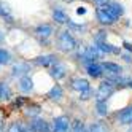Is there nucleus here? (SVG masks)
<instances>
[{"label": "nucleus", "instance_id": "f257e3e1", "mask_svg": "<svg viewBox=\"0 0 132 132\" xmlns=\"http://www.w3.org/2000/svg\"><path fill=\"white\" fill-rule=\"evenodd\" d=\"M100 56H102V53L99 51V48L96 45L94 46L84 45V46H81V50L78 53V57H80L81 64H84L86 67L91 65V64H94V62H97V59H100Z\"/></svg>", "mask_w": 132, "mask_h": 132}, {"label": "nucleus", "instance_id": "f03ea898", "mask_svg": "<svg viewBox=\"0 0 132 132\" xmlns=\"http://www.w3.org/2000/svg\"><path fill=\"white\" fill-rule=\"evenodd\" d=\"M115 89H116L115 81H110V80L102 81L97 88V92H96V102H107L113 96Z\"/></svg>", "mask_w": 132, "mask_h": 132}, {"label": "nucleus", "instance_id": "7ed1b4c3", "mask_svg": "<svg viewBox=\"0 0 132 132\" xmlns=\"http://www.w3.org/2000/svg\"><path fill=\"white\" fill-rule=\"evenodd\" d=\"M57 45H59V50L64 53H72V51L77 50V40L73 38V35L69 30H64L59 34Z\"/></svg>", "mask_w": 132, "mask_h": 132}, {"label": "nucleus", "instance_id": "20e7f679", "mask_svg": "<svg viewBox=\"0 0 132 132\" xmlns=\"http://www.w3.org/2000/svg\"><path fill=\"white\" fill-rule=\"evenodd\" d=\"M102 67L107 75V80H110V81H116L122 73V67L115 62H102Z\"/></svg>", "mask_w": 132, "mask_h": 132}, {"label": "nucleus", "instance_id": "39448f33", "mask_svg": "<svg viewBox=\"0 0 132 132\" xmlns=\"http://www.w3.org/2000/svg\"><path fill=\"white\" fill-rule=\"evenodd\" d=\"M70 126H72V122H70L69 116H65V115L56 116L51 122L53 132H70Z\"/></svg>", "mask_w": 132, "mask_h": 132}, {"label": "nucleus", "instance_id": "423d86ee", "mask_svg": "<svg viewBox=\"0 0 132 132\" xmlns=\"http://www.w3.org/2000/svg\"><path fill=\"white\" fill-rule=\"evenodd\" d=\"M59 61L54 54H45V56H38V57L34 59V64L40 65V67H46V69H51L53 65H56Z\"/></svg>", "mask_w": 132, "mask_h": 132}, {"label": "nucleus", "instance_id": "0eeeda50", "mask_svg": "<svg viewBox=\"0 0 132 132\" xmlns=\"http://www.w3.org/2000/svg\"><path fill=\"white\" fill-rule=\"evenodd\" d=\"M116 119H118V122L121 126H130L132 124V105L122 108L121 111H118Z\"/></svg>", "mask_w": 132, "mask_h": 132}, {"label": "nucleus", "instance_id": "6e6552de", "mask_svg": "<svg viewBox=\"0 0 132 132\" xmlns=\"http://www.w3.org/2000/svg\"><path fill=\"white\" fill-rule=\"evenodd\" d=\"M96 14H97V19H99V22H100L102 26H111L113 22L116 21V18H113V16L105 10V8H97Z\"/></svg>", "mask_w": 132, "mask_h": 132}, {"label": "nucleus", "instance_id": "1a4fd4ad", "mask_svg": "<svg viewBox=\"0 0 132 132\" xmlns=\"http://www.w3.org/2000/svg\"><path fill=\"white\" fill-rule=\"evenodd\" d=\"M70 86H72L73 91H78L80 94L91 89V84H89V81H88L86 78H73V80L70 81Z\"/></svg>", "mask_w": 132, "mask_h": 132}, {"label": "nucleus", "instance_id": "9d476101", "mask_svg": "<svg viewBox=\"0 0 132 132\" xmlns=\"http://www.w3.org/2000/svg\"><path fill=\"white\" fill-rule=\"evenodd\" d=\"M86 72H88V75H89L91 78H102L103 75H105L102 64H99V62H94V64L88 65V67H86Z\"/></svg>", "mask_w": 132, "mask_h": 132}, {"label": "nucleus", "instance_id": "9b49d317", "mask_svg": "<svg viewBox=\"0 0 132 132\" xmlns=\"http://www.w3.org/2000/svg\"><path fill=\"white\" fill-rule=\"evenodd\" d=\"M30 72V67H29V64H26V62H18L13 65V69H11V73H13V77H26L27 73Z\"/></svg>", "mask_w": 132, "mask_h": 132}, {"label": "nucleus", "instance_id": "f8f14e48", "mask_svg": "<svg viewBox=\"0 0 132 132\" xmlns=\"http://www.w3.org/2000/svg\"><path fill=\"white\" fill-rule=\"evenodd\" d=\"M50 75L56 80H62V78H65V75H67V69H65V65L57 62L56 65H53L50 69Z\"/></svg>", "mask_w": 132, "mask_h": 132}, {"label": "nucleus", "instance_id": "ddd939ff", "mask_svg": "<svg viewBox=\"0 0 132 132\" xmlns=\"http://www.w3.org/2000/svg\"><path fill=\"white\" fill-rule=\"evenodd\" d=\"M105 10L113 16V18H118L119 16H122L124 14V8H122V5H119V3H116V2H110L107 6H105Z\"/></svg>", "mask_w": 132, "mask_h": 132}, {"label": "nucleus", "instance_id": "4468645a", "mask_svg": "<svg viewBox=\"0 0 132 132\" xmlns=\"http://www.w3.org/2000/svg\"><path fill=\"white\" fill-rule=\"evenodd\" d=\"M18 88H19V91H22V92H30L32 89H34V81H32V78L30 77H22V78H19V81H18Z\"/></svg>", "mask_w": 132, "mask_h": 132}, {"label": "nucleus", "instance_id": "2eb2a0df", "mask_svg": "<svg viewBox=\"0 0 132 132\" xmlns=\"http://www.w3.org/2000/svg\"><path fill=\"white\" fill-rule=\"evenodd\" d=\"M46 96H48V99H51V100H61L64 97V89H62L61 84H54V86L48 91Z\"/></svg>", "mask_w": 132, "mask_h": 132}, {"label": "nucleus", "instance_id": "dca6fc26", "mask_svg": "<svg viewBox=\"0 0 132 132\" xmlns=\"http://www.w3.org/2000/svg\"><path fill=\"white\" fill-rule=\"evenodd\" d=\"M96 46L99 48V51H100L102 54H103V53H108V54H119V53H121L119 48H116V46H113V45H110V43H107V42L97 43Z\"/></svg>", "mask_w": 132, "mask_h": 132}, {"label": "nucleus", "instance_id": "f3484780", "mask_svg": "<svg viewBox=\"0 0 132 132\" xmlns=\"http://www.w3.org/2000/svg\"><path fill=\"white\" fill-rule=\"evenodd\" d=\"M53 19L57 22V24H67L69 18H67V14H65L64 10H61V8H56V10L53 11Z\"/></svg>", "mask_w": 132, "mask_h": 132}, {"label": "nucleus", "instance_id": "a211bd4d", "mask_svg": "<svg viewBox=\"0 0 132 132\" xmlns=\"http://www.w3.org/2000/svg\"><path fill=\"white\" fill-rule=\"evenodd\" d=\"M0 16H2L6 22H13V14L10 11V6L5 2H0Z\"/></svg>", "mask_w": 132, "mask_h": 132}, {"label": "nucleus", "instance_id": "6ab92c4d", "mask_svg": "<svg viewBox=\"0 0 132 132\" xmlns=\"http://www.w3.org/2000/svg\"><path fill=\"white\" fill-rule=\"evenodd\" d=\"M35 34L40 37H50V35H53V27L50 24H40V26H37Z\"/></svg>", "mask_w": 132, "mask_h": 132}, {"label": "nucleus", "instance_id": "aec40b11", "mask_svg": "<svg viewBox=\"0 0 132 132\" xmlns=\"http://www.w3.org/2000/svg\"><path fill=\"white\" fill-rule=\"evenodd\" d=\"M27 127V124H24L22 121H13L10 126H8L6 132H24V129Z\"/></svg>", "mask_w": 132, "mask_h": 132}, {"label": "nucleus", "instance_id": "412c9836", "mask_svg": "<svg viewBox=\"0 0 132 132\" xmlns=\"http://www.w3.org/2000/svg\"><path fill=\"white\" fill-rule=\"evenodd\" d=\"M40 111H42V108H40V105H30V107H27V110H26V115L27 116H30L32 119L34 118H38V115H40Z\"/></svg>", "mask_w": 132, "mask_h": 132}, {"label": "nucleus", "instance_id": "4be33fe9", "mask_svg": "<svg viewBox=\"0 0 132 132\" xmlns=\"http://www.w3.org/2000/svg\"><path fill=\"white\" fill-rule=\"evenodd\" d=\"M11 97V89L6 83H0V99H10Z\"/></svg>", "mask_w": 132, "mask_h": 132}, {"label": "nucleus", "instance_id": "5701e85b", "mask_svg": "<svg viewBox=\"0 0 132 132\" xmlns=\"http://www.w3.org/2000/svg\"><path fill=\"white\" fill-rule=\"evenodd\" d=\"M97 115L99 116H107L108 115V103L107 102H96Z\"/></svg>", "mask_w": 132, "mask_h": 132}, {"label": "nucleus", "instance_id": "b1692460", "mask_svg": "<svg viewBox=\"0 0 132 132\" xmlns=\"http://www.w3.org/2000/svg\"><path fill=\"white\" fill-rule=\"evenodd\" d=\"M10 59H11V54H10V51H8V50H5V48H0V65H5V64H8V62H10Z\"/></svg>", "mask_w": 132, "mask_h": 132}, {"label": "nucleus", "instance_id": "393cba45", "mask_svg": "<svg viewBox=\"0 0 132 132\" xmlns=\"http://www.w3.org/2000/svg\"><path fill=\"white\" fill-rule=\"evenodd\" d=\"M89 132H107V127H105V124H102V122H94L89 127Z\"/></svg>", "mask_w": 132, "mask_h": 132}, {"label": "nucleus", "instance_id": "a878e982", "mask_svg": "<svg viewBox=\"0 0 132 132\" xmlns=\"http://www.w3.org/2000/svg\"><path fill=\"white\" fill-rule=\"evenodd\" d=\"M103 42H107V34L103 32V30H100V32H97L96 35H94V45L103 43Z\"/></svg>", "mask_w": 132, "mask_h": 132}, {"label": "nucleus", "instance_id": "bb28decb", "mask_svg": "<svg viewBox=\"0 0 132 132\" xmlns=\"http://www.w3.org/2000/svg\"><path fill=\"white\" fill-rule=\"evenodd\" d=\"M91 96H92V91H91V89H89V91H84V92L80 94V100H89Z\"/></svg>", "mask_w": 132, "mask_h": 132}, {"label": "nucleus", "instance_id": "cd10ccee", "mask_svg": "<svg viewBox=\"0 0 132 132\" xmlns=\"http://www.w3.org/2000/svg\"><path fill=\"white\" fill-rule=\"evenodd\" d=\"M40 132H53V127H51V122H48V121H45V122H43V126H42V129H40Z\"/></svg>", "mask_w": 132, "mask_h": 132}, {"label": "nucleus", "instance_id": "c85d7f7f", "mask_svg": "<svg viewBox=\"0 0 132 132\" xmlns=\"http://www.w3.org/2000/svg\"><path fill=\"white\" fill-rule=\"evenodd\" d=\"M122 57H124L126 62H132V56L130 54H122Z\"/></svg>", "mask_w": 132, "mask_h": 132}, {"label": "nucleus", "instance_id": "c756f323", "mask_svg": "<svg viewBox=\"0 0 132 132\" xmlns=\"http://www.w3.org/2000/svg\"><path fill=\"white\" fill-rule=\"evenodd\" d=\"M124 46H126L127 51H132V45H130V43H124Z\"/></svg>", "mask_w": 132, "mask_h": 132}, {"label": "nucleus", "instance_id": "7c9ffc66", "mask_svg": "<svg viewBox=\"0 0 132 132\" xmlns=\"http://www.w3.org/2000/svg\"><path fill=\"white\" fill-rule=\"evenodd\" d=\"M84 13H86V10H84L83 6H81V8H78V14H84Z\"/></svg>", "mask_w": 132, "mask_h": 132}, {"label": "nucleus", "instance_id": "2f4dec72", "mask_svg": "<svg viewBox=\"0 0 132 132\" xmlns=\"http://www.w3.org/2000/svg\"><path fill=\"white\" fill-rule=\"evenodd\" d=\"M24 132H34V130H32V129H30V126H29V124H27V127H26V129H24Z\"/></svg>", "mask_w": 132, "mask_h": 132}, {"label": "nucleus", "instance_id": "473e14b6", "mask_svg": "<svg viewBox=\"0 0 132 132\" xmlns=\"http://www.w3.org/2000/svg\"><path fill=\"white\" fill-rule=\"evenodd\" d=\"M127 86L132 89V78H129V81H127Z\"/></svg>", "mask_w": 132, "mask_h": 132}, {"label": "nucleus", "instance_id": "72a5a7b5", "mask_svg": "<svg viewBox=\"0 0 132 132\" xmlns=\"http://www.w3.org/2000/svg\"><path fill=\"white\" fill-rule=\"evenodd\" d=\"M81 132H89V129H86V127H84V129H83Z\"/></svg>", "mask_w": 132, "mask_h": 132}]
</instances>
